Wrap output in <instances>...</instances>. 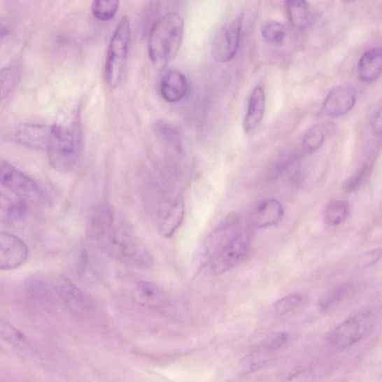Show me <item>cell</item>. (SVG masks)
Listing matches in <instances>:
<instances>
[{
    "instance_id": "6da1fadb",
    "label": "cell",
    "mask_w": 382,
    "mask_h": 382,
    "mask_svg": "<svg viewBox=\"0 0 382 382\" xmlns=\"http://www.w3.org/2000/svg\"><path fill=\"white\" fill-rule=\"evenodd\" d=\"M81 148L80 116L73 111L59 117L50 127L47 148L53 169L62 173L73 170L80 158Z\"/></svg>"
},
{
    "instance_id": "7a4b0ae2",
    "label": "cell",
    "mask_w": 382,
    "mask_h": 382,
    "mask_svg": "<svg viewBox=\"0 0 382 382\" xmlns=\"http://www.w3.org/2000/svg\"><path fill=\"white\" fill-rule=\"evenodd\" d=\"M184 30L183 18L174 11L155 22L150 31L148 52L156 69H164L176 57L182 46Z\"/></svg>"
},
{
    "instance_id": "3957f363",
    "label": "cell",
    "mask_w": 382,
    "mask_h": 382,
    "mask_svg": "<svg viewBox=\"0 0 382 382\" xmlns=\"http://www.w3.org/2000/svg\"><path fill=\"white\" fill-rule=\"evenodd\" d=\"M97 246L118 262L139 268H151L155 258L139 239L126 233L112 230L107 237Z\"/></svg>"
},
{
    "instance_id": "277c9868",
    "label": "cell",
    "mask_w": 382,
    "mask_h": 382,
    "mask_svg": "<svg viewBox=\"0 0 382 382\" xmlns=\"http://www.w3.org/2000/svg\"><path fill=\"white\" fill-rule=\"evenodd\" d=\"M130 22L122 17L110 41L105 64V78L110 87H116L120 83L128 60L130 39Z\"/></svg>"
},
{
    "instance_id": "5b68a950",
    "label": "cell",
    "mask_w": 382,
    "mask_h": 382,
    "mask_svg": "<svg viewBox=\"0 0 382 382\" xmlns=\"http://www.w3.org/2000/svg\"><path fill=\"white\" fill-rule=\"evenodd\" d=\"M376 322L377 316L374 311H362L330 332L327 341L334 349L344 351L362 340L374 330Z\"/></svg>"
},
{
    "instance_id": "8992f818",
    "label": "cell",
    "mask_w": 382,
    "mask_h": 382,
    "mask_svg": "<svg viewBox=\"0 0 382 382\" xmlns=\"http://www.w3.org/2000/svg\"><path fill=\"white\" fill-rule=\"evenodd\" d=\"M251 241L250 230L235 233L211 257L208 264L211 273L220 275L230 271L248 253Z\"/></svg>"
},
{
    "instance_id": "52a82bcc",
    "label": "cell",
    "mask_w": 382,
    "mask_h": 382,
    "mask_svg": "<svg viewBox=\"0 0 382 382\" xmlns=\"http://www.w3.org/2000/svg\"><path fill=\"white\" fill-rule=\"evenodd\" d=\"M243 17L239 16L223 26L211 45V55L219 63H227L237 55L241 41Z\"/></svg>"
},
{
    "instance_id": "ba28073f",
    "label": "cell",
    "mask_w": 382,
    "mask_h": 382,
    "mask_svg": "<svg viewBox=\"0 0 382 382\" xmlns=\"http://www.w3.org/2000/svg\"><path fill=\"white\" fill-rule=\"evenodd\" d=\"M50 127L35 123H20L9 128L5 139L10 142L34 150H47Z\"/></svg>"
},
{
    "instance_id": "9c48e42d",
    "label": "cell",
    "mask_w": 382,
    "mask_h": 382,
    "mask_svg": "<svg viewBox=\"0 0 382 382\" xmlns=\"http://www.w3.org/2000/svg\"><path fill=\"white\" fill-rule=\"evenodd\" d=\"M185 216L182 197H164L157 208V227L164 238H170L181 227Z\"/></svg>"
},
{
    "instance_id": "30bf717a",
    "label": "cell",
    "mask_w": 382,
    "mask_h": 382,
    "mask_svg": "<svg viewBox=\"0 0 382 382\" xmlns=\"http://www.w3.org/2000/svg\"><path fill=\"white\" fill-rule=\"evenodd\" d=\"M55 290L64 304L78 316H90L95 311L96 303L92 297L77 287L70 278L61 276L56 282Z\"/></svg>"
},
{
    "instance_id": "8fae6325",
    "label": "cell",
    "mask_w": 382,
    "mask_h": 382,
    "mask_svg": "<svg viewBox=\"0 0 382 382\" xmlns=\"http://www.w3.org/2000/svg\"><path fill=\"white\" fill-rule=\"evenodd\" d=\"M240 218L238 215H231L225 219L202 243L198 255L200 265L208 264L211 257L220 247L232 236L237 233Z\"/></svg>"
},
{
    "instance_id": "7c38bea8",
    "label": "cell",
    "mask_w": 382,
    "mask_h": 382,
    "mask_svg": "<svg viewBox=\"0 0 382 382\" xmlns=\"http://www.w3.org/2000/svg\"><path fill=\"white\" fill-rule=\"evenodd\" d=\"M0 184L25 201H39L43 198L42 191L35 181L7 164Z\"/></svg>"
},
{
    "instance_id": "4fadbf2b",
    "label": "cell",
    "mask_w": 382,
    "mask_h": 382,
    "mask_svg": "<svg viewBox=\"0 0 382 382\" xmlns=\"http://www.w3.org/2000/svg\"><path fill=\"white\" fill-rule=\"evenodd\" d=\"M26 243L17 236L0 232V271H10L24 264L28 256Z\"/></svg>"
},
{
    "instance_id": "5bb4252c",
    "label": "cell",
    "mask_w": 382,
    "mask_h": 382,
    "mask_svg": "<svg viewBox=\"0 0 382 382\" xmlns=\"http://www.w3.org/2000/svg\"><path fill=\"white\" fill-rule=\"evenodd\" d=\"M355 102L356 94L353 87L348 85L337 87L325 97L321 111L327 117H341L353 108Z\"/></svg>"
},
{
    "instance_id": "9a60e30c",
    "label": "cell",
    "mask_w": 382,
    "mask_h": 382,
    "mask_svg": "<svg viewBox=\"0 0 382 382\" xmlns=\"http://www.w3.org/2000/svg\"><path fill=\"white\" fill-rule=\"evenodd\" d=\"M160 93L167 102L174 104L184 99L189 92L186 76L176 70L167 72L162 78Z\"/></svg>"
},
{
    "instance_id": "2e32d148",
    "label": "cell",
    "mask_w": 382,
    "mask_h": 382,
    "mask_svg": "<svg viewBox=\"0 0 382 382\" xmlns=\"http://www.w3.org/2000/svg\"><path fill=\"white\" fill-rule=\"evenodd\" d=\"M266 107L265 94L262 87L254 88L249 100L243 127L246 134H252L260 125Z\"/></svg>"
},
{
    "instance_id": "e0dca14e",
    "label": "cell",
    "mask_w": 382,
    "mask_h": 382,
    "mask_svg": "<svg viewBox=\"0 0 382 382\" xmlns=\"http://www.w3.org/2000/svg\"><path fill=\"white\" fill-rule=\"evenodd\" d=\"M284 215V208L275 199H266L254 210L252 222L257 228H267L278 222Z\"/></svg>"
},
{
    "instance_id": "ac0fdd59",
    "label": "cell",
    "mask_w": 382,
    "mask_h": 382,
    "mask_svg": "<svg viewBox=\"0 0 382 382\" xmlns=\"http://www.w3.org/2000/svg\"><path fill=\"white\" fill-rule=\"evenodd\" d=\"M382 69V50L381 47L367 50L359 60V77L365 83H372L379 80Z\"/></svg>"
},
{
    "instance_id": "d6986e66",
    "label": "cell",
    "mask_w": 382,
    "mask_h": 382,
    "mask_svg": "<svg viewBox=\"0 0 382 382\" xmlns=\"http://www.w3.org/2000/svg\"><path fill=\"white\" fill-rule=\"evenodd\" d=\"M134 294L141 305L151 309H164L169 305L161 288L148 281H141L134 290Z\"/></svg>"
},
{
    "instance_id": "ffe728a7",
    "label": "cell",
    "mask_w": 382,
    "mask_h": 382,
    "mask_svg": "<svg viewBox=\"0 0 382 382\" xmlns=\"http://www.w3.org/2000/svg\"><path fill=\"white\" fill-rule=\"evenodd\" d=\"M112 213L110 208L103 206L98 208L94 213L90 222L88 236L90 239L96 244L104 241L111 233L112 229Z\"/></svg>"
},
{
    "instance_id": "44dd1931",
    "label": "cell",
    "mask_w": 382,
    "mask_h": 382,
    "mask_svg": "<svg viewBox=\"0 0 382 382\" xmlns=\"http://www.w3.org/2000/svg\"><path fill=\"white\" fill-rule=\"evenodd\" d=\"M27 201L14 199L0 192V222L13 224L21 220L26 215Z\"/></svg>"
},
{
    "instance_id": "7402d4cb",
    "label": "cell",
    "mask_w": 382,
    "mask_h": 382,
    "mask_svg": "<svg viewBox=\"0 0 382 382\" xmlns=\"http://www.w3.org/2000/svg\"><path fill=\"white\" fill-rule=\"evenodd\" d=\"M356 286L353 284H344L331 290L325 294L320 301V309L323 313H327L339 306L343 302L353 293Z\"/></svg>"
},
{
    "instance_id": "603a6c76",
    "label": "cell",
    "mask_w": 382,
    "mask_h": 382,
    "mask_svg": "<svg viewBox=\"0 0 382 382\" xmlns=\"http://www.w3.org/2000/svg\"><path fill=\"white\" fill-rule=\"evenodd\" d=\"M287 14L292 26L304 29L309 22V13L306 0H285Z\"/></svg>"
},
{
    "instance_id": "cb8c5ba5",
    "label": "cell",
    "mask_w": 382,
    "mask_h": 382,
    "mask_svg": "<svg viewBox=\"0 0 382 382\" xmlns=\"http://www.w3.org/2000/svg\"><path fill=\"white\" fill-rule=\"evenodd\" d=\"M20 80V71L15 66L0 70V104L14 91Z\"/></svg>"
},
{
    "instance_id": "d4e9b609",
    "label": "cell",
    "mask_w": 382,
    "mask_h": 382,
    "mask_svg": "<svg viewBox=\"0 0 382 382\" xmlns=\"http://www.w3.org/2000/svg\"><path fill=\"white\" fill-rule=\"evenodd\" d=\"M26 290L31 299L39 302L43 305L48 306L52 302L53 297L51 291L41 279L30 278L27 283Z\"/></svg>"
},
{
    "instance_id": "484cf974",
    "label": "cell",
    "mask_w": 382,
    "mask_h": 382,
    "mask_svg": "<svg viewBox=\"0 0 382 382\" xmlns=\"http://www.w3.org/2000/svg\"><path fill=\"white\" fill-rule=\"evenodd\" d=\"M350 213V206L346 201H334L325 209V220L332 226L344 222Z\"/></svg>"
},
{
    "instance_id": "4316f807",
    "label": "cell",
    "mask_w": 382,
    "mask_h": 382,
    "mask_svg": "<svg viewBox=\"0 0 382 382\" xmlns=\"http://www.w3.org/2000/svg\"><path fill=\"white\" fill-rule=\"evenodd\" d=\"M120 3V0H93L92 14L98 20H110L117 14Z\"/></svg>"
},
{
    "instance_id": "83f0119b",
    "label": "cell",
    "mask_w": 382,
    "mask_h": 382,
    "mask_svg": "<svg viewBox=\"0 0 382 382\" xmlns=\"http://www.w3.org/2000/svg\"><path fill=\"white\" fill-rule=\"evenodd\" d=\"M325 137V131L321 127L316 126L311 128L303 138V151L307 155L316 153L321 148Z\"/></svg>"
},
{
    "instance_id": "f1b7e54d",
    "label": "cell",
    "mask_w": 382,
    "mask_h": 382,
    "mask_svg": "<svg viewBox=\"0 0 382 382\" xmlns=\"http://www.w3.org/2000/svg\"><path fill=\"white\" fill-rule=\"evenodd\" d=\"M303 297L299 295H290L279 299L274 307L276 318H285L296 311L302 305Z\"/></svg>"
},
{
    "instance_id": "f546056e",
    "label": "cell",
    "mask_w": 382,
    "mask_h": 382,
    "mask_svg": "<svg viewBox=\"0 0 382 382\" xmlns=\"http://www.w3.org/2000/svg\"><path fill=\"white\" fill-rule=\"evenodd\" d=\"M262 35L268 43L280 45L285 39L286 29L283 24L278 22H267L262 27Z\"/></svg>"
},
{
    "instance_id": "4dcf8cb0",
    "label": "cell",
    "mask_w": 382,
    "mask_h": 382,
    "mask_svg": "<svg viewBox=\"0 0 382 382\" xmlns=\"http://www.w3.org/2000/svg\"><path fill=\"white\" fill-rule=\"evenodd\" d=\"M0 338L14 347L24 346L27 343L24 334L2 319H0Z\"/></svg>"
},
{
    "instance_id": "1f68e13d",
    "label": "cell",
    "mask_w": 382,
    "mask_h": 382,
    "mask_svg": "<svg viewBox=\"0 0 382 382\" xmlns=\"http://www.w3.org/2000/svg\"><path fill=\"white\" fill-rule=\"evenodd\" d=\"M157 131H158L162 139L167 143L171 146L176 150L181 152L182 150V139L181 133L170 123L160 122L157 126Z\"/></svg>"
},
{
    "instance_id": "d6a6232c",
    "label": "cell",
    "mask_w": 382,
    "mask_h": 382,
    "mask_svg": "<svg viewBox=\"0 0 382 382\" xmlns=\"http://www.w3.org/2000/svg\"><path fill=\"white\" fill-rule=\"evenodd\" d=\"M288 341V335L283 332L274 333L263 342L261 350L264 353H274L283 348Z\"/></svg>"
},
{
    "instance_id": "836d02e7",
    "label": "cell",
    "mask_w": 382,
    "mask_h": 382,
    "mask_svg": "<svg viewBox=\"0 0 382 382\" xmlns=\"http://www.w3.org/2000/svg\"><path fill=\"white\" fill-rule=\"evenodd\" d=\"M369 167L365 165L358 170L352 176L347 179L344 183V189L348 192H353L362 185L367 175Z\"/></svg>"
},
{
    "instance_id": "e575fe53",
    "label": "cell",
    "mask_w": 382,
    "mask_h": 382,
    "mask_svg": "<svg viewBox=\"0 0 382 382\" xmlns=\"http://www.w3.org/2000/svg\"><path fill=\"white\" fill-rule=\"evenodd\" d=\"M381 107L376 110L373 115L372 126L373 132L376 136H381Z\"/></svg>"
},
{
    "instance_id": "d590c367",
    "label": "cell",
    "mask_w": 382,
    "mask_h": 382,
    "mask_svg": "<svg viewBox=\"0 0 382 382\" xmlns=\"http://www.w3.org/2000/svg\"><path fill=\"white\" fill-rule=\"evenodd\" d=\"M381 250L368 253L365 257V264L369 266L377 262L381 257Z\"/></svg>"
},
{
    "instance_id": "8d00e7d4",
    "label": "cell",
    "mask_w": 382,
    "mask_h": 382,
    "mask_svg": "<svg viewBox=\"0 0 382 382\" xmlns=\"http://www.w3.org/2000/svg\"><path fill=\"white\" fill-rule=\"evenodd\" d=\"M10 33V29L5 25L0 24V41L5 38Z\"/></svg>"
},
{
    "instance_id": "74e56055",
    "label": "cell",
    "mask_w": 382,
    "mask_h": 382,
    "mask_svg": "<svg viewBox=\"0 0 382 382\" xmlns=\"http://www.w3.org/2000/svg\"><path fill=\"white\" fill-rule=\"evenodd\" d=\"M5 164L0 162V181L3 177V171H4Z\"/></svg>"
},
{
    "instance_id": "f35d334b",
    "label": "cell",
    "mask_w": 382,
    "mask_h": 382,
    "mask_svg": "<svg viewBox=\"0 0 382 382\" xmlns=\"http://www.w3.org/2000/svg\"><path fill=\"white\" fill-rule=\"evenodd\" d=\"M346 2H354L356 1V0H345Z\"/></svg>"
}]
</instances>
